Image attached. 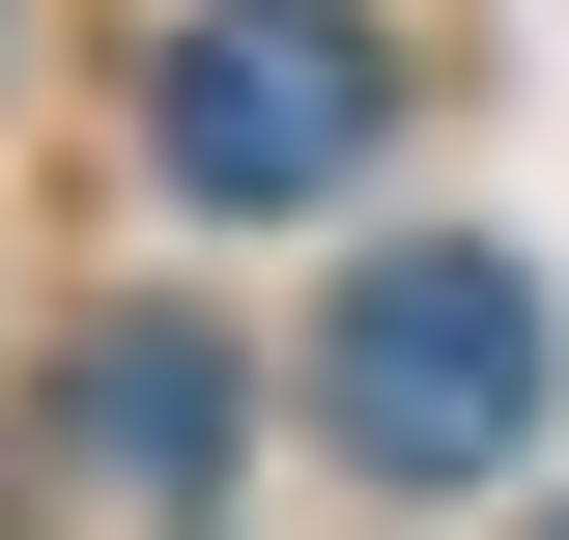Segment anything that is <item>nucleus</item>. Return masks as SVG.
Masks as SVG:
<instances>
[{
  "instance_id": "4",
  "label": "nucleus",
  "mask_w": 569,
  "mask_h": 540,
  "mask_svg": "<svg viewBox=\"0 0 569 540\" xmlns=\"http://www.w3.org/2000/svg\"><path fill=\"white\" fill-rule=\"evenodd\" d=\"M541 540H569V512H541Z\"/></svg>"
},
{
  "instance_id": "2",
  "label": "nucleus",
  "mask_w": 569,
  "mask_h": 540,
  "mask_svg": "<svg viewBox=\"0 0 569 540\" xmlns=\"http://www.w3.org/2000/svg\"><path fill=\"white\" fill-rule=\"evenodd\" d=\"M370 114H399V58H370V0H200L171 29V86H142V142H171V200L284 228V200H342Z\"/></svg>"
},
{
  "instance_id": "1",
  "label": "nucleus",
  "mask_w": 569,
  "mask_h": 540,
  "mask_svg": "<svg viewBox=\"0 0 569 540\" xmlns=\"http://www.w3.org/2000/svg\"><path fill=\"white\" fill-rule=\"evenodd\" d=\"M569 399V313L541 257H485V228H399V257H342V313H313V427H342L370 483H512Z\"/></svg>"
},
{
  "instance_id": "3",
  "label": "nucleus",
  "mask_w": 569,
  "mask_h": 540,
  "mask_svg": "<svg viewBox=\"0 0 569 540\" xmlns=\"http://www.w3.org/2000/svg\"><path fill=\"white\" fill-rule=\"evenodd\" d=\"M228 483V341L200 313H86L58 341V540H171Z\"/></svg>"
}]
</instances>
